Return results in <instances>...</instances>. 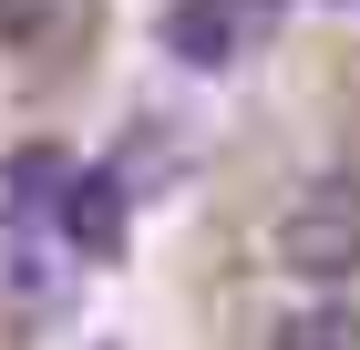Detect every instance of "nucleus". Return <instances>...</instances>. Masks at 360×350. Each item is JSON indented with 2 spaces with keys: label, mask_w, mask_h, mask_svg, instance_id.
Returning <instances> with one entry per match:
<instances>
[{
  "label": "nucleus",
  "mask_w": 360,
  "mask_h": 350,
  "mask_svg": "<svg viewBox=\"0 0 360 350\" xmlns=\"http://www.w3.org/2000/svg\"><path fill=\"white\" fill-rule=\"evenodd\" d=\"M83 11L93 0H0V52H41V42H62Z\"/></svg>",
  "instance_id": "0eeeda50"
},
{
  "label": "nucleus",
  "mask_w": 360,
  "mask_h": 350,
  "mask_svg": "<svg viewBox=\"0 0 360 350\" xmlns=\"http://www.w3.org/2000/svg\"><path fill=\"white\" fill-rule=\"evenodd\" d=\"M0 289H11V309H52V299H62V258L21 227V237L0 247Z\"/></svg>",
  "instance_id": "423d86ee"
},
{
  "label": "nucleus",
  "mask_w": 360,
  "mask_h": 350,
  "mask_svg": "<svg viewBox=\"0 0 360 350\" xmlns=\"http://www.w3.org/2000/svg\"><path fill=\"white\" fill-rule=\"evenodd\" d=\"M62 175H72V155H62V144H21V155L0 165L11 227H41V216H52V196H62Z\"/></svg>",
  "instance_id": "20e7f679"
},
{
  "label": "nucleus",
  "mask_w": 360,
  "mask_h": 350,
  "mask_svg": "<svg viewBox=\"0 0 360 350\" xmlns=\"http://www.w3.org/2000/svg\"><path fill=\"white\" fill-rule=\"evenodd\" d=\"M278 268L309 278V289L360 278V175H319L299 206L278 216Z\"/></svg>",
  "instance_id": "f03ea898"
},
{
  "label": "nucleus",
  "mask_w": 360,
  "mask_h": 350,
  "mask_svg": "<svg viewBox=\"0 0 360 350\" xmlns=\"http://www.w3.org/2000/svg\"><path fill=\"white\" fill-rule=\"evenodd\" d=\"M350 11H360V0H350Z\"/></svg>",
  "instance_id": "6e6552de"
},
{
  "label": "nucleus",
  "mask_w": 360,
  "mask_h": 350,
  "mask_svg": "<svg viewBox=\"0 0 360 350\" xmlns=\"http://www.w3.org/2000/svg\"><path fill=\"white\" fill-rule=\"evenodd\" d=\"M41 227H52V247H62V258L113 268V258H124V237H134V186H124L113 165H72Z\"/></svg>",
  "instance_id": "7ed1b4c3"
},
{
  "label": "nucleus",
  "mask_w": 360,
  "mask_h": 350,
  "mask_svg": "<svg viewBox=\"0 0 360 350\" xmlns=\"http://www.w3.org/2000/svg\"><path fill=\"white\" fill-rule=\"evenodd\" d=\"M268 350H360V309L350 299H299V309H278Z\"/></svg>",
  "instance_id": "39448f33"
},
{
  "label": "nucleus",
  "mask_w": 360,
  "mask_h": 350,
  "mask_svg": "<svg viewBox=\"0 0 360 350\" xmlns=\"http://www.w3.org/2000/svg\"><path fill=\"white\" fill-rule=\"evenodd\" d=\"M278 31H288V0H165L155 42H165L175 73H237L248 52H268Z\"/></svg>",
  "instance_id": "f257e3e1"
}]
</instances>
